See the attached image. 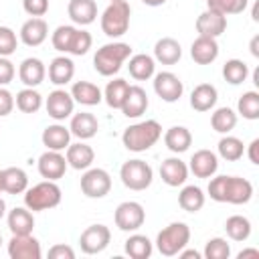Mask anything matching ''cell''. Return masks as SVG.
Masks as SVG:
<instances>
[{"mask_svg":"<svg viewBox=\"0 0 259 259\" xmlns=\"http://www.w3.org/2000/svg\"><path fill=\"white\" fill-rule=\"evenodd\" d=\"M208 196L217 202L247 204L253 196V184L239 176H214L208 182Z\"/></svg>","mask_w":259,"mask_h":259,"instance_id":"obj_1","label":"cell"},{"mask_svg":"<svg viewBox=\"0 0 259 259\" xmlns=\"http://www.w3.org/2000/svg\"><path fill=\"white\" fill-rule=\"evenodd\" d=\"M162 136V125L156 119H146L125 127L121 142L130 152H146L150 150Z\"/></svg>","mask_w":259,"mask_h":259,"instance_id":"obj_2","label":"cell"},{"mask_svg":"<svg viewBox=\"0 0 259 259\" xmlns=\"http://www.w3.org/2000/svg\"><path fill=\"white\" fill-rule=\"evenodd\" d=\"M130 55H132V47L127 42H107L101 49H97L93 57V67L99 75L111 77L121 69L123 61L130 59Z\"/></svg>","mask_w":259,"mask_h":259,"instance_id":"obj_3","label":"cell"},{"mask_svg":"<svg viewBox=\"0 0 259 259\" xmlns=\"http://www.w3.org/2000/svg\"><path fill=\"white\" fill-rule=\"evenodd\" d=\"M130 14H132V8L125 0L109 2V6L101 14V30L109 38H117L125 34L130 28Z\"/></svg>","mask_w":259,"mask_h":259,"instance_id":"obj_4","label":"cell"},{"mask_svg":"<svg viewBox=\"0 0 259 259\" xmlns=\"http://www.w3.org/2000/svg\"><path fill=\"white\" fill-rule=\"evenodd\" d=\"M61 202V188L55 180H45L24 190V204L28 210H47Z\"/></svg>","mask_w":259,"mask_h":259,"instance_id":"obj_5","label":"cell"},{"mask_svg":"<svg viewBox=\"0 0 259 259\" xmlns=\"http://www.w3.org/2000/svg\"><path fill=\"white\" fill-rule=\"evenodd\" d=\"M190 241V229L186 223H170L156 237V247L164 257L178 255Z\"/></svg>","mask_w":259,"mask_h":259,"instance_id":"obj_6","label":"cell"},{"mask_svg":"<svg viewBox=\"0 0 259 259\" xmlns=\"http://www.w3.org/2000/svg\"><path fill=\"white\" fill-rule=\"evenodd\" d=\"M119 178L130 190H146L154 180V170L144 160H127L119 170Z\"/></svg>","mask_w":259,"mask_h":259,"instance_id":"obj_7","label":"cell"},{"mask_svg":"<svg viewBox=\"0 0 259 259\" xmlns=\"http://www.w3.org/2000/svg\"><path fill=\"white\" fill-rule=\"evenodd\" d=\"M113 219H115V227L119 231H125V233L138 231L144 225V221H146V210H144V206L140 202L125 200V202L117 204Z\"/></svg>","mask_w":259,"mask_h":259,"instance_id":"obj_8","label":"cell"},{"mask_svg":"<svg viewBox=\"0 0 259 259\" xmlns=\"http://www.w3.org/2000/svg\"><path fill=\"white\" fill-rule=\"evenodd\" d=\"M111 190V176L103 168H87L81 176V192L87 198H103Z\"/></svg>","mask_w":259,"mask_h":259,"instance_id":"obj_9","label":"cell"},{"mask_svg":"<svg viewBox=\"0 0 259 259\" xmlns=\"http://www.w3.org/2000/svg\"><path fill=\"white\" fill-rule=\"evenodd\" d=\"M111 241V231L105 227V225H91L87 227L81 237H79V245H81V251L87 253V255H97L101 253Z\"/></svg>","mask_w":259,"mask_h":259,"instance_id":"obj_10","label":"cell"},{"mask_svg":"<svg viewBox=\"0 0 259 259\" xmlns=\"http://www.w3.org/2000/svg\"><path fill=\"white\" fill-rule=\"evenodd\" d=\"M154 91L156 95L166 101V103H174L182 97V91H184V85L182 81L178 79V75L170 73V71H162L154 77Z\"/></svg>","mask_w":259,"mask_h":259,"instance_id":"obj_11","label":"cell"},{"mask_svg":"<svg viewBox=\"0 0 259 259\" xmlns=\"http://www.w3.org/2000/svg\"><path fill=\"white\" fill-rule=\"evenodd\" d=\"M36 166H38V174L45 178V180H59V178H63L65 176V170H67V158L61 154V152H57V150H47L45 154H40V158H38V162H36Z\"/></svg>","mask_w":259,"mask_h":259,"instance_id":"obj_12","label":"cell"},{"mask_svg":"<svg viewBox=\"0 0 259 259\" xmlns=\"http://www.w3.org/2000/svg\"><path fill=\"white\" fill-rule=\"evenodd\" d=\"M8 255L10 259H40V243L28 233V235H12L8 243Z\"/></svg>","mask_w":259,"mask_h":259,"instance_id":"obj_13","label":"cell"},{"mask_svg":"<svg viewBox=\"0 0 259 259\" xmlns=\"http://www.w3.org/2000/svg\"><path fill=\"white\" fill-rule=\"evenodd\" d=\"M47 113L57 119V121H63L67 119L71 113H73V107H75V99L71 97V93H67L65 89H55L49 93L47 97Z\"/></svg>","mask_w":259,"mask_h":259,"instance_id":"obj_14","label":"cell"},{"mask_svg":"<svg viewBox=\"0 0 259 259\" xmlns=\"http://www.w3.org/2000/svg\"><path fill=\"white\" fill-rule=\"evenodd\" d=\"M196 30L200 36H221L227 30V16L214 12V10H204L202 14H198L196 18Z\"/></svg>","mask_w":259,"mask_h":259,"instance_id":"obj_15","label":"cell"},{"mask_svg":"<svg viewBox=\"0 0 259 259\" xmlns=\"http://www.w3.org/2000/svg\"><path fill=\"white\" fill-rule=\"evenodd\" d=\"M47 36H49V24L42 18L32 16L20 26V40L26 47H38L47 40Z\"/></svg>","mask_w":259,"mask_h":259,"instance_id":"obj_16","label":"cell"},{"mask_svg":"<svg viewBox=\"0 0 259 259\" xmlns=\"http://www.w3.org/2000/svg\"><path fill=\"white\" fill-rule=\"evenodd\" d=\"M190 57L198 65H210L219 57V42H217V38L200 36L198 34V38H194V42L190 45Z\"/></svg>","mask_w":259,"mask_h":259,"instance_id":"obj_17","label":"cell"},{"mask_svg":"<svg viewBox=\"0 0 259 259\" xmlns=\"http://www.w3.org/2000/svg\"><path fill=\"white\" fill-rule=\"evenodd\" d=\"M160 176H162V182H166L172 188L182 186L188 178V166L180 158H166L160 164Z\"/></svg>","mask_w":259,"mask_h":259,"instance_id":"obj_18","label":"cell"},{"mask_svg":"<svg viewBox=\"0 0 259 259\" xmlns=\"http://www.w3.org/2000/svg\"><path fill=\"white\" fill-rule=\"evenodd\" d=\"M119 109L123 111L125 117H140L148 109V93L140 85H130Z\"/></svg>","mask_w":259,"mask_h":259,"instance_id":"obj_19","label":"cell"},{"mask_svg":"<svg viewBox=\"0 0 259 259\" xmlns=\"http://www.w3.org/2000/svg\"><path fill=\"white\" fill-rule=\"evenodd\" d=\"M219 168V158L210 150H198L190 158V170L196 178H210Z\"/></svg>","mask_w":259,"mask_h":259,"instance_id":"obj_20","label":"cell"},{"mask_svg":"<svg viewBox=\"0 0 259 259\" xmlns=\"http://www.w3.org/2000/svg\"><path fill=\"white\" fill-rule=\"evenodd\" d=\"M45 75H47V69H45V63L36 57H28L20 63L18 67V77L20 81L26 85V87H36L45 81Z\"/></svg>","mask_w":259,"mask_h":259,"instance_id":"obj_21","label":"cell"},{"mask_svg":"<svg viewBox=\"0 0 259 259\" xmlns=\"http://www.w3.org/2000/svg\"><path fill=\"white\" fill-rule=\"evenodd\" d=\"M67 12L75 24L85 26L97 18V4H95V0H69Z\"/></svg>","mask_w":259,"mask_h":259,"instance_id":"obj_22","label":"cell"},{"mask_svg":"<svg viewBox=\"0 0 259 259\" xmlns=\"http://www.w3.org/2000/svg\"><path fill=\"white\" fill-rule=\"evenodd\" d=\"M182 57V47L176 38L164 36L154 45V59L160 61L162 65H174Z\"/></svg>","mask_w":259,"mask_h":259,"instance_id":"obj_23","label":"cell"},{"mask_svg":"<svg viewBox=\"0 0 259 259\" xmlns=\"http://www.w3.org/2000/svg\"><path fill=\"white\" fill-rule=\"evenodd\" d=\"M99 130V123H97V117L93 113H87V111H81V113H75L73 119H71V125H69V132L79 138V140H89L97 134Z\"/></svg>","mask_w":259,"mask_h":259,"instance_id":"obj_24","label":"cell"},{"mask_svg":"<svg viewBox=\"0 0 259 259\" xmlns=\"http://www.w3.org/2000/svg\"><path fill=\"white\" fill-rule=\"evenodd\" d=\"M67 164L75 170H87L91 164H93V158H95V152L91 146L79 142V144H69L67 146Z\"/></svg>","mask_w":259,"mask_h":259,"instance_id":"obj_25","label":"cell"},{"mask_svg":"<svg viewBox=\"0 0 259 259\" xmlns=\"http://www.w3.org/2000/svg\"><path fill=\"white\" fill-rule=\"evenodd\" d=\"M217 99H219L217 87L210 85V83H200L190 93V105L196 111H208V109H212L214 103H217Z\"/></svg>","mask_w":259,"mask_h":259,"instance_id":"obj_26","label":"cell"},{"mask_svg":"<svg viewBox=\"0 0 259 259\" xmlns=\"http://www.w3.org/2000/svg\"><path fill=\"white\" fill-rule=\"evenodd\" d=\"M42 144L47 146V150H67L69 142H71V132L69 127L61 125V123H53V125H47L42 130Z\"/></svg>","mask_w":259,"mask_h":259,"instance_id":"obj_27","label":"cell"},{"mask_svg":"<svg viewBox=\"0 0 259 259\" xmlns=\"http://www.w3.org/2000/svg\"><path fill=\"white\" fill-rule=\"evenodd\" d=\"M71 97L81 105H97L103 99L101 89L91 81H77L71 87Z\"/></svg>","mask_w":259,"mask_h":259,"instance_id":"obj_28","label":"cell"},{"mask_svg":"<svg viewBox=\"0 0 259 259\" xmlns=\"http://www.w3.org/2000/svg\"><path fill=\"white\" fill-rule=\"evenodd\" d=\"M164 144H166V148H168L170 152L182 154V152H186V150L190 148V144H192V134H190V130L184 127V125H172V127L164 134Z\"/></svg>","mask_w":259,"mask_h":259,"instance_id":"obj_29","label":"cell"},{"mask_svg":"<svg viewBox=\"0 0 259 259\" xmlns=\"http://www.w3.org/2000/svg\"><path fill=\"white\" fill-rule=\"evenodd\" d=\"M28 188V176L22 168L10 166L2 170V190L8 194H20Z\"/></svg>","mask_w":259,"mask_h":259,"instance_id":"obj_30","label":"cell"},{"mask_svg":"<svg viewBox=\"0 0 259 259\" xmlns=\"http://www.w3.org/2000/svg\"><path fill=\"white\" fill-rule=\"evenodd\" d=\"M8 229L12 235H28L32 233L34 229V217L28 208H22V206H16L8 212Z\"/></svg>","mask_w":259,"mask_h":259,"instance_id":"obj_31","label":"cell"},{"mask_svg":"<svg viewBox=\"0 0 259 259\" xmlns=\"http://www.w3.org/2000/svg\"><path fill=\"white\" fill-rule=\"evenodd\" d=\"M75 75V63L69 57H55L49 65V79L55 85H67Z\"/></svg>","mask_w":259,"mask_h":259,"instance_id":"obj_32","label":"cell"},{"mask_svg":"<svg viewBox=\"0 0 259 259\" xmlns=\"http://www.w3.org/2000/svg\"><path fill=\"white\" fill-rule=\"evenodd\" d=\"M130 75L136 79V81H146L154 75L156 71V63H154V57L146 55V53H140V55H134L130 59Z\"/></svg>","mask_w":259,"mask_h":259,"instance_id":"obj_33","label":"cell"},{"mask_svg":"<svg viewBox=\"0 0 259 259\" xmlns=\"http://www.w3.org/2000/svg\"><path fill=\"white\" fill-rule=\"evenodd\" d=\"M178 204L186 212H198L204 206V192L194 184L184 186L178 194Z\"/></svg>","mask_w":259,"mask_h":259,"instance_id":"obj_34","label":"cell"},{"mask_svg":"<svg viewBox=\"0 0 259 259\" xmlns=\"http://www.w3.org/2000/svg\"><path fill=\"white\" fill-rule=\"evenodd\" d=\"M225 231H227L229 239H233V241H239V243L247 241L249 235H251V221L243 214H233V217L227 219Z\"/></svg>","mask_w":259,"mask_h":259,"instance_id":"obj_35","label":"cell"},{"mask_svg":"<svg viewBox=\"0 0 259 259\" xmlns=\"http://www.w3.org/2000/svg\"><path fill=\"white\" fill-rule=\"evenodd\" d=\"M130 89V83L125 79H113L107 83L105 91H103V99L105 103L111 107V109H119L123 99H125V93Z\"/></svg>","mask_w":259,"mask_h":259,"instance_id":"obj_36","label":"cell"},{"mask_svg":"<svg viewBox=\"0 0 259 259\" xmlns=\"http://www.w3.org/2000/svg\"><path fill=\"white\" fill-rule=\"evenodd\" d=\"M14 103L22 113H36L42 105V97L34 87H24L22 91L16 93Z\"/></svg>","mask_w":259,"mask_h":259,"instance_id":"obj_37","label":"cell"},{"mask_svg":"<svg viewBox=\"0 0 259 259\" xmlns=\"http://www.w3.org/2000/svg\"><path fill=\"white\" fill-rule=\"evenodd\" d=\"M152 241L146 235H130L125 241V253L132 259H148L152 255Z\"/></svg>","mask_w":259,"mask_h":259,"instance_id":"obj_38","label":"cell"},{"mask_svg":"<svg viewBox=\"0 0 259 259\" xmlns=\"http://www.w3.org/2000/svg\"><path fill=\"white\" fill-rule=\"evenodd\" d=\"M210 125L214 132L219 134H229L235 125H237V113L231 107H219L212 115H210Z\"/></svg>","mask_w":259,"mask_h":259,"instance_id":"obj_39","label":"cell"},{"mask_svg":"<svg viewBox=\"0 0 259 259\" xmlns=\"http://www.w3.org/2000/svg\"><path fill=\"white\" fill-rule=\"evenodd\" d=\"M249 75V67L241 59H229L223 65V77L231 85H241Z\"/></svg>","mask_w":259,"mask_h":259,"instance_id":"obj_40","label":"cell"},{"mask_svg":"<svg viewBox=\"0 0 259 259\" xmlns=\"http://www.w3.org/2000/svg\"><path fill=\"white\" fill-rule=\"evenodd\" d=\"M243 152H245V146H243V142L239 138H235V136L221 138V142H219V156L225 158L227 162H237L243 156Z\"/></svg>","mask_w":259,"mask_h":259,"instance_id":"obj_41","label":"cell"},{"mask_svg":"<svg viewBox=\"0 0 259 259\" xmlns=\"http://www.w3.org/2000/svg\"><path fill=\"white\" fill-rule=\"evenodd\" d=\"M237 109H239V113L245 119H251V121L253 119H259V93L257 91H245L239 97Z\"/></svg>","mask_w":259,"mask_h":259,"instance_id":"obj_42","label":"cell"},{"mask_svg":"<svg viewBox=\"0 0 259 259\" xmlns=\"http://www.w3.org/2000/svg\"><path fill=\"white\" fill-rule=\"evenodd\" d=\"M75 30H77V28L71 26V24H61V26H57L55 32H53V36H51V42H53L55 51H59V53H69L71 40H73V36H75Z\"/></svg>","mask_w":259,"mask_h":259,"instance_id":"obj_43","label":"cell"},{"mask_svg":"<svg viewBox=\"0 0 259 259\" xmlns=\"http://www.w3.org/2000/svg\"><path fill=\"white\" fill-rule=\"evenodd\" d=\"M249 0H206L208 10H214L223 16L227 14H241L247 8Z\"/></svg>","mask_w":259,"mask_h":259,"instance_id":"obj_44","label":"cell"},{"mask_svg":"<svg viewBox=\"0 0 259 259\" xmlns=\"http://www.w3.org/2000/svg\"><path fill=\"white\" fill-rule=\"evenodd\" d=\"M229 255H231V247L225 239L214 237V239L206 241V245H204V257L206 259H229Z\"/></svg>","mask_w":259,"mask_h":259,"instance_id":"obj_45","label":"cell"},{"mask_svg":"<svg viewBox=\"0 0 259 259\" xmlns=\"http://www.w3.org/2000/svg\"><path fill=\"white\" fill-rule=\"evenodd\" d=\"M91 45H93V36L87 30H75V36L71 40L69 53L75 55V57H81V55H85L91 49Z\"/></svg>","mask_w":259,"mask_h":259,"instance_id":"obj_46","label":"cell"},{"mask_svg":"<svg viewBox=\"0 0 259 259\" xmlns=\"http://www.w3.org/2000/svg\"><path fill=\"white\" fill-rule=\"evenodd\" d=\"M18 47L16 32L8 26H0V57H10Z\"/></svg>","mask_w":259,"mask_h":259,"instance_id":"obj_47","label":"cell"},{"mask_svg":"<svg viewBox=\"0 0 259 259\" xmlns=\"http://www.w3.org/2000/svg\"><path fill=\"white\" fill-rule=\"evenodd\" d=\"M22 8L26 14L40 18L49 10V0H22Z\"/></svg>","mask_w":259,"mask_h":259,"instance_id":"obj_48","label":"cell"},{"mask_svg":"<svg viewBox=\"0 0 259 259\" xmlns=\"http://www.w3.org/2000/svg\"><path fill=\"white\" fill-rule=\"evenodd\" d=\"M14 79V65L8 61V57H0V87L8 85Z\"/></svg>","mask_w":259,"mask_h":259,"instance_id":"obj_49","label":"cell"},{"mask_svg":"<svg viewBox=\"0 0 259 259\" xmlns=\"http://www.w3.org/2000/svg\"><path fill=\"white\" fill-rule=\"evenodd\" d=\"M12 109H14V95L8 89L0 87V117H6Z\"/></svg>","mask_w":259,"mask_h":259,"instance_id":"obj_50","label":"cell"},{"mask_svg":"<svg viewBox=\"0 0 259 259\" xmlns=\"http://www.w3.org/2000/svg\"><path fill=\"white\" fill-rule=\"evenodd\" d=\"M51 259H75V251L69 245H53L49 249Z\"/></svg>","mask_w":259,"mask_h":259,"instance_id":"obj_51","label":"cell"},{"mask_svg":"<svg viewBox=\"0 0 259 259\" xmlns=\"http://www.w3.org/2000/svg\"><path fill=\"white\" fill-rule=\"evenodd\" d=\"M247 156L253 164H259V140L255 138L251 144H249V150H247Z\"/></svg>","mask_w":259,"mask_h":259,"instance_id":"obj_52","label":"cell"},{"mask_svg":"<svg viewBox=\"0 0 259 259\" xmlns=\"http://www.w3.org/2000/svg\"><path fill=\"white\" fill-rule=\"evenodd\" d=\"M178 255H180L182 259H200V253H198L196 249H186V251L182 249Z\"/></svg>","mask_w":259,"mask_h":259,"instance_id":"obj_53","label":"cell"},{"mask_svg":"<svg viewBox=\"0 0 259 259\" xmlns=\"http://www.w3.org/2000/svg\"><path fill=\"white\" fill-rule=\"evenodd\" d=\"M249 49H251V55H253V57H259V34H255V36L251 38Z\"/></svg>","mask_w":259,"mask_h":259,"instance_id":"obj_54","label":"cell"},{"mask_svg":"<svg viewBox=\"0 0 259 259\" xmlns=\"http://www.w3.org/2000/svg\"><path fill=\"white\" fill-rule=\"evenodd\" d=\"M239 259H247V257H259V251L257 249H243L239 255H237Z\"/></svg>","mask_w":259,"mask_h":259,"instance_id":"obj_55","label":"cell"},{"mask_svg":"<svg viewBox=\"0 0 259 259\" xmlns=\"http://www.w3.org/2000/svg\"><path fill=\"white\" fill-rule=\"evenodd\" d=\"M146 6H162L166 0H142Z\"/></svg>","mask_w":259,"mask_h":259,"instance_id":"obj_56","label":"cell"},{"mask_svg":"<svg viewBox=\"0 0 259 259\" xmlns=\"http://www.w3.org/2000/svg\"><path fill=\"white\" fill-rule=\"evenodd\" d=\"M257 10H259V2H255V4H253V10H251V16H253V20H259V16H257L259 12H257Z\"/></svg>","mask_w":259,"mask_h":259,"instance_id":"obj_57","label":"cell"},{"mask_svg":"<svg viewBox=\"0 0 259 259\" xmlns=\"http://www.w3.org/2000/svg\"><path fill=\"white\" fill-rule=\"evenodd\" d=\"M4 214H6V202H4L2 198H0V219H2Z\"/></svg>","mask_w":259,"mask_h":259,"instance_id":"obj_58","label":"cell"},{"mask_svg":"<svg viewBox=\"0 0 259 259\" xmlns=\"http://www.w3.org/2000/svg\"><path fill=\"white\" fill-rule=\"evenodd\" d=\"M253 83H255V85H259V69H255V71H253Z\"/></svg>","mask_w":259,"mask_h":259,"instance_id":"obj_59","label":"cell"},{"mask_svg":"<svg viewBox=\"0 0 259 259\" xmlns=\"http://www.w3.org/2000/svg\"><path fill=\"white\" fill-rule=\"evenodd\" d=\"M0 192H2V170H0Z\"/></svg>","mask_w":259,"mask_h":259,"instance_id":"obj_60","label":"cell"},{"mask_svg":"<svg viewBox=\"0 0 259 259\" xmlns=\"http://www.w3.org/2000/svg\"><path fill=\"white\" fill-rule=\"evenodd\" d=\"M0 247H2V235H0Z\"/></svg>","mask_w":259,"mask_h":259,"instance_id":"obj_61","label":"cell"},{"mask_svg":"<svg viewBox=\"0 0 259 259\" xmlns=\"http://www.w3.org/2000/svg\"><path fill=\"white\" fill-rule=\"evenodd\" d=\"M109 2H115V0H109Z\"/></svg>","mask_w":259,"mask_h":259,"instance_id":"obj_62","label":"cell"}]
</instances>
